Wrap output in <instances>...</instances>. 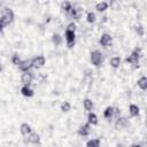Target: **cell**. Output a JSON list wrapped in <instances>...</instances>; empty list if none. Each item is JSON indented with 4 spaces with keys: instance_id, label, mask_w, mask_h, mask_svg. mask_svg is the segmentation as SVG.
Listing matches in <instances>:
<instances>
[{
    "instance_id": "obj_16",
    "label": "cell",
    "mask_w": 147,
    "mask_h": 147,
    "mask_svg": "<svg viewBox=\"0 0 147 147\" xmlns=\"http://www.w3.org/2000/svg\"><path fill=\"white\" fill-rule=\"evenodd\" d=\"M83 107H84L85 110L92 111V110H93V107H94V103H93V101H92L91 99L86 98V99H84V101H83Z\"/></svg>"
},
{
    "instance_id": "obj_9",
    "label": "cell",
    "mask_w": 147,
    "mask_h": 147,
    "mask_svg": "<svg viewBox=\"0 0 147 147\" xmlns=\"http://www.w3.org/2000/svg\"><path fill=\"white\" fill-rule=\"evenodd\" d=\"M20 132H21L22 136L28 137V136L32 132V129H31V126H30L28 123H23V124H21V126H20Z\"/></svg>"
},
{
    "instance_id": "obj_17",
    "label": "cell",
    "mask_w": 147,
    "mask_h": 147,
    "mask_svg": "<svg viewBox=\"0 0 147 147\" xmlns=\"http://www.w3.org/2000/svg\"><path fill=\"white\" fill-rule=\"evenodd\" d=\"M87 123L91 124V125H96L98 124V116L92 113V111H88V115H87Z\"/></svg>"
},
{
    "instance_id": "obj_6",
    "label": "cell",
    "mask_w": 147,
    "mask_h": 147,
    "mask_svg": "<svg viewBox=\"0 0 147 147\" xmlns=\"http://www.w3.org/2000/svg\"><path fill=\"white\" fill-rule=\"evenodd\" d=\"M99 42L103 47H109L113 42V37L109 33H103V34H101V37L99 39Z\"/></svg>"
},
{
    "instance_id": "obj_27",
    "label": "cell",
    "mask_w": 147,
    "mask_h": 147,
    "mask_svg": "<svg viewBox=\"0 0 147 147\" xmlns=\"http://www.w3.org/2000/svg\"><path fill=\"white\" fill-rule=\"evenodd\" d=\"M136 31L138 32L139 36H144V28H142L141 24H138V25L136 26Z\"/></svg>"
},
{
    "instance_id": "obj_29",
    "label": "cell",
    "mask_w": 147,
    "mask_h": 147,
    "mask_svg": "<svg viewBox=\"0 0 147 147\" xmlns=\"http://www.w3.org/2000/svg\"><path fill=\"white\" fill-rule=\"evenodd\" d=\"M2 28H3V24L1 23V21H0V32L2 31Z\"/></svg>"
},
{
    "instance_id": "obj_3",
    "label": "cell",
    "mask_w": 147,
    "mask_h": 147,
    "mask_svg": "<svg viewBox=\"0 0 147 147\" xmlns=\"http://www.w3.org/2000/svg\"><path fill=\"white\" fill-rule=\"evenodd\" d=\"M64 37H65L67 46H68V47H72V46L75 45V39H76V33H75V31H74V30L65 29Z\"/></svg>"
},
{
    "instance_id": "obj_19",
    "label": "cell",
    "mask_w": 147,
    "mask_h": 147,
    "mask_svg": "<svg viewBox=\"0 0 147 147\" xmlns=\"http://www.w3.org/2000/svg\"><path fill=\"white\" fill-rule=\"evenodd\" d=\"M137 84H138V87H139L140 90H142V91H146V88H147V78H146L145 76L140 77V78L138 79Z\"/></svg>"
},
{
    "instance_id": "obj_22",
    "label": "cell",
    "mask_w": 147,
    "mask_h": 147,
    "mask_svg": "<svg viewBox=\"0 0 147 147\" xmlns=\"http://www.w3.org/2000/svg\"><path fill=\"white\" fill-rule=\"evenodd\" d=\"M87 147H99L100 146V140L99 139H91L86 142Z\"/></svg>"
},
{
    "instance_id": "obj_10",
    "label": "cell",
    "mask_w": 147,
    "mask_h": 147,
    "mask_svg": "<svg viewBox=\"0 0 147 147\" xmlns=\"http://www.w3.org/2000/svg\"><path fill=\"white\" fill-rule=\"evenodd\" d=\"M129 121L126 119V118H119V117H117V121H116V123H115V126H116V129H125L126 126H129Z\"/></svg>"
},
{
    "instance_id": "obj_25",
    "label": "cell",
    "mask_w": 147,
    "mask_h": 147,
    "mask_svg": "<svg viewBox=\"0 0 147 147\" xmlns=\"http://www.w3.org/2000/svg\"><path fill=\"white\" fill-rule=\"evenodd\" d=\"M71 8H72V6H71V3H70L69 1H63V2H62V9H63V10L70 11Z\"/></svg>"
},
{
    "instance_id": "obj_24",
    "label": "cell",
    "mask_w": 147,
    "mask_h": 147,
    "mask_svg": "<svg viewBox=\"0 0 147 147\" xmlns=\"http://www.w3.org/2000/svg\"><path fill=\"white\" fill-rule=\"evenodd\" d=\"M70 109H71V105H70L68 101H64V102L61 105V110H62L63 113H68Z\"/></svg>"
},
{
    "instance_id": "obj_20",
    "label": "cell",
    "mask_w": 147,
    "mask_h": 147,
    "mask_svg": "<svg viewBox=\"0 0 147 147\" xmlns=\"http://www.w3.org/2000/svg\"><path fill=\"white\" fill-rule=\"evenodd\" d=\"M28 140H29L30 142H32V144H38L39 140H40V137H39V134L31 132V133L28 136Z\"/></svg>"
},
{
    "instance_id": "obj_4",
    "label": "cell",
    "mask_w": 147,
    "mask_h": 147,
    "mask_svg": "<svg viewBox=\"0 0 147 147\" xmlns=\"http://www.w3.org/2000/svg\"><path fill=\"white\" fill-rule=\"evenodd\" d=\"M45 62H46V59H45L44 55H37V56H34L31 60L32 68H34V69H39V68L44 67L45 65Z\"/></svg>"
},
{
    "instance_id": "obj_21",
    "label": "cell",
    "mask_w": 147,
    "mask_h": 147,
    "mask_svg": "<svg viewBox=\"0 0 147 147\" xmlns=\"http://www.w3.org/2000/svg\"><path fill=\"white\" fill-rule=\"evenodd\" d=\"M95 20H96L95 14H94L93 11H88V13H87V15H86V22H87V23H90V24H92V23H94V22H95Z\"/></svg>"
},
{
    "instance_id": "obj_23",
    "label": "cell",
    "mask_w": 147,
    "mask_h": 147,
    "mask_svg": "<svg viewBox=\"0 0 147 147\" xmlns=\"http://www.w3.org/2000/svg\"><path fill=\"white\" fill-rule=\"evenodd\" d=\"M52 41H53V44H54L55 46H57V45H60V44L62 42V37H61L60 34L55 33V34H53V37H52Z\"/></svg>"
},
{
    "instance_id": "obj_1",
    "label": "cell",
    "mask_w": 147,
    "mask_h": 147,
    "mask_svg": "<svg viewBox=\"0 0 147 147\" xmlns=\"http://www.w3.org/2000/svg\"><path fill=\"white\" fill-rule=\"evenodd\" d=\"M90 60H91V63L94 65V67H100L103 62V55L100 51L95 49V51H92L91 54H90Z\"/></svg>"
},
{
    "instance_id": "obj_8",
    "label": "cell",
    "mask_w": 147,
    "mask_h": 147,
    "mask_svg": "<svg viewBox=\"0 0 147 147\" xmlns=\"http://www.w3.org/2000/svg\"><path fill=\"white\" fill-rule=\"evenodd\" d=\"M91 133V124L86 123L84 125H82L79 129H78V134L79 136H83V137H86Z\"/></svg>"
},
{
    "instance_id": "obj_13",
    "label": "cell",
    "mask_w": 147,
    "mask_h": 147,
    "mask_svg": "<svg viewBox=\"0 0 147 147\" xmlns=\"http://www.w3.org/2000/svg\"><path fill=\"white\" fill-rule=\"evenodd\" d=\"M103 117L108 121H110L113 117H115V108L114 107H107L103 111Z\"/></svg>"
},
{
    "instance_id": "obj_30",
    "label": "cell",
    "mask_w": 147,
    "mask_h": 147,
    "mask_svg": "<svg viewBox=\"0 0 147 147\" xmlns=\"http://www.w3.org/2000/svg\"><path fill=\"white\" fill-rule=\"evenodd\" d=\"M1 71H2V64L0 63V72H1Z\"/></svg>"
},
{
    "instance_id": "obj_7",
    "label": "cell",
    "mask_w": 147,
    "mask_h": 147,
    "mask_svg": "<svg viewBox=\"0 0 147 147\" xmlns=\"http://www.w3.org/2000/svg\"><path fill=\"white\" fill-rule=\"evenodd\" d=\"M33 79V76L30 71H23L22 76H21V82L24 84V85H30V83L32 82Z\"/></svg>"
},
{
    "instance_id": "obj_11",
    "label": "cell",
    "mask_w": 147,
    "mask_h": 147,
    "mask_svg": "<svg viewBox=\"0 0 147 147\" xmlns=\"http://www.w3.org/2000/svg\"><path fill=\"white\" fill-rule=\"evenodd\" d=\"M18 68L22 70V71H29L30 68H32V63H31V60H22L21 63L18 64Z\"/></svg>"
},
{
    "instance_id": "obj_28",
    "label": "cell",
    "mask_w": 147,
    "mask_h": 147,
    "mask_svg": "<svg viewBox=\"0 0 147 147\" xmlns=\"http://www.w3.org/2000/svg\"><path fill=\"white\" fill-rule=\"evenodd\" d=\"M93 74V71H92V69H85V71H84V75L86 76V77H88V76H91Z\"/></svg>"
},
{
    "instance_id": "obj_18",
    "label": "cell",
    "mask_w": 147,
    "mask_h": 147,
    "mask_svg": "<svg viewBox=\"0 0 147 147\" xmlns=\"http://www.w3.org/2000/svg\"><path fill=\"white\" fill-rule=\"evenodd\" d=\"M108 2H106V1H100V2H98L96 5H95V9L98 10V11H100V13H102V11H106L107 9H108Z\"/></svg>"
},
{
    "instance_id": "obj_15",
    "label": "cell",
    "mask_w": 147,
    "mask_h": 147,
    "mask_svg": "<svg viewBox=\"0 0 147 147\" xmlns=\"http://www.w3.org/2000/svg\"><path fill=\"white\" fill-rule=\"evenodd\" d=\"M139 113H140V109H139V107H138L137 105L131 103V105L129 106V114H130L131 117H136V116H138Z\"/></svg>"
},
{
    "instance_id": "obj_14",
    "label": "cell",
    "mask_w": 147,
    "mask_h": 147,
    "mask_svg": "<svg viewBox=\"0 0 147 147\" xmlns=\"http://www.w3.org/2000/svg\"><path fill=\"white\" fill-rule=\"evenodd\" d=\"M121 63H122V60H121L119 56H113V57L109 60V64H110V67L114 68V69L119 68Z\"/></svg>"
},
{
    "instance_id": "obj_5",
    "label": "cell",
    "mask_w": 147,
    "mask_h": 147,
    "mask_svg": "<svg viewBox=\"0 0 147 147\" xmlns=\"http://www.w3.org/2000/svg\"><path fill=\"white\" fill-rule=\"evenodd\" d=\"M141 54V51L140 49H136L134 52H132L131 53V55L126 59V62H129V63H131V64H138L139 63V59H140V55Z\"/></svg>"
},
{
    "instance_id": "obj_26",
    "label": "cell",
    "mask_w": 147,
    "mask_h": 147,
    "mask_svg": "<svg viewBox=\"0 0 147 147\" xmlns=\"http://www.w3.org/2000/svg\"><path fill=\"white\" fill-rule=\"evenodd\" d=\"M21 61H22V60H21V57H20L17 54H14V55H13V57H11V62H13L15 65L18 67V64L21 63Z\"/></svg>"
},
{
    "instance_id": "obj_12",
    "label": "cell",
    "mask_w": 147,
    "mask_h": 147,
    "mask_svg": "<svg viewBox=\"0 0 147 147\" xmlns=\"http://www.w3.org/2000/svg\"><path fill=\"white\" fill-rule=\"evenodd\" d=\"M21 93H22L23 96H26V98H31V96H33V94H34L33 90H32L29 85H24V86L21 88Z\"/></svg>"
},
{
    "instance_id": "obj_2",
    "label": "cell",
    "mask_w": 147,
    "mask_h": 147,
    "mask_svg": "<svg viewBox=\"0 0 147 147\" xmlns=\"http://www.w3.org/2000/svg\"><path fill=\"white\" fill-rule=\"evenodd\" d=\"M14 20V13L11 9L9 8H5L2 9V13H1V17H0V21L3 25H8L9 23H11Z\"/></svg>"
}]
</instances>
